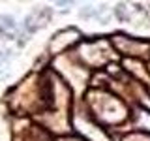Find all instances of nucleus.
<instances>
[{
    "label": "nucleus",
    "instance_id": "f257e3e1",
    "mask_svg": "<svg viewBox=\"0 0 150 141\" xmlns=\"http://www.w3.org/2000/svg\"><path fill=\"white\" fill-rule=\"evenodd\" d=\"M0 23H2L4 26H13V25H15V23L11 21V17H2V21H0Z\"/></svg>",
    "mask_w": 150,
    "mask_h": 141
}]
</instances>
